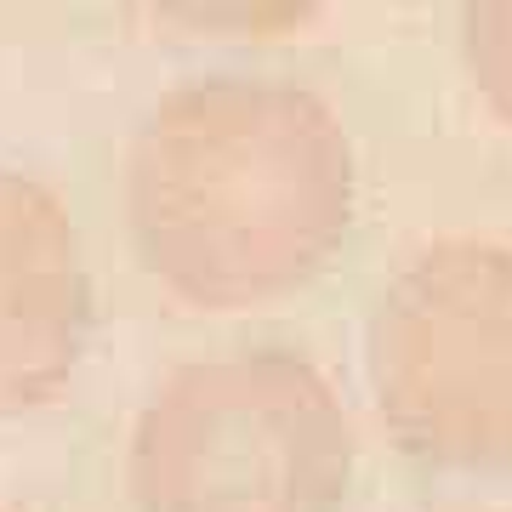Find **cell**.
<instances>
[{"label":"cell","mask_w":512,"mask_h":512,"mask_svg":"<svg viewBox=\"0 0 512 512\" xmlns=\"http://www.w3.org/2000/svg\"><path fill=\"white\" fill-rule=\"evenodd\" d=\"M353 205L348 131L296 80L177 86L126 148L131 251L188 313H262L308 291L348 245Z\"/></svg>","instance_id":"cell-1"},{"label":"cell","mask_w":512,"mask_h":512,"mask_svg":"<svg viewBox=\"0 0 512 512\" xmlns=\"http://www.w3.org/2000/svg\"><path fill=\"white\" fill-rule=\"evenodd\" d=\"M353 416L313 359L234 348L160 376L126 444L131 512H348Z\"/></svg>","instance_id":"cell-2"},{"label":"cell","mask_w":512,"mask_h":512,"mask_svg":"<svg viewBox=\"0 0 512 512\" xmlns=\"http://www.w3.org/2000/svg\"><path fill=\"white\" fill-rule=\"evenodd\" d=\"M365 382L387 439L461 478L512 473V245L450 234L382 285Z\"/></svg>","instance_id":"cell-3"},{"label":"cell","mask_w":512,"mask_h":512,"mask_svg":"<svg viewBox=\"0 0 512 512\" xmlns=\"http://www.w3.org/2000/svg\"><path fill=\"white\" fill-rule=\"evenodd\" d=\"M92 330V285L69 205L0 165V421L69 393Z\"/></svg>","instance_id":"cell-4"},{"label":"cell","mask_w":512,"mask_h":512,"mask_svg":"<svg viewBox=\"0 0 512 512\" xmlns=\"http://www.w3.org/2000/svg\"><path fill=\"white\" fill-rule=\"evenodd\" d=\"M143 12L188 40H285L330 12V0H143Z\"/></svg>","instance_id":"cell-5"},{"label":"cell","mask_w":512,"mask_h":512,"mask_svg":"<svg viewBox=\"0 0 512 512\" xmlns=\"http://www.w3.org/2000/svg\"><path fill=\"white\" fill-rule=\"evenodd\" d=\"M461 69L478 103L512 131V0H461Z\"/></svg>","instance_id":"cell-6"}]
</instances>
